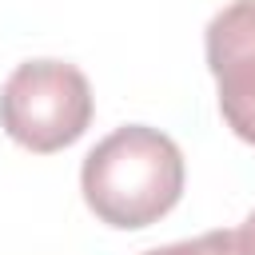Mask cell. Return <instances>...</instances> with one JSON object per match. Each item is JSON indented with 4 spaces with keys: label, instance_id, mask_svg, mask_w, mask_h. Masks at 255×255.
I'll return each mask as SVG.
<instances>
[{
    "label": "cell",
    "instance_id": "5b68a950",
    "mask_svg": "<svg viewBox=\"0 0 255 255\" xmlns=\"http://www.w3.org/2000/svg\"><path fill=\"white\" fill-rule=\"evenodd\" d=\"M243 227H247V231H251V235H255V211H251V215H247V219H243Z\"/></svg>",
    "mask_w": 255,
    "mask_h": 255
},
{
    "label": "cell",
    "instance_id": "7a4b0ae2",
    "mask_svg": "<svg viewBox=\"0 0 255 255\" xmlns=\"http://www.w3.org/2000/svg\"><path fill=\"white\" fill-rule=\"evenodd\" d=\"M92 112V84L68 60H24L0 88V128L36 155L76 143Z\"/></svg>",
    "mask_w": 255,
    "mask_h": 255
},
{
    "label": "cell",
    "instance_id": "3957f363",
    "mask_svg": "<svg viewBox=\"0 0 255 255\" xmlns=\"http://www.w3.org/2000/svg\"><path fill=\"white\" fill-rule=\"evenodd\" d=\"M223 124L255 147V0H231L203 32Z\"/></svg>",
    "mask_w": 255,
    "mask_h": 255
},
{
    "label": "cell",
    "instance_id": "277c9868",
    "mask_svg": "<svg viewBox=\"0 0 255 255\" xmlns=\"http://www.w3.org/2000/svg\"><path fill=\"white\" fill-rule=\"evenodd\" d=\"M143 255H255V235L247 227H223V231H207L167 247H151Z\"/></svg>",
    "mask_w": 255,
    "mask_h": 255
},
{
    "label": "cell",
    "instance_id": "6da1fadb",
    "mask_svg": "<svg viewBox=\"0 0 255 255\" xmlns=\"http://www.w3.org/2000/svg\"><path fill=\"white\" fill-rule=\"evenodd\" d=\"M183 151L175 139L147 124H124L104 135L80 167L88 211L120 231L159 223L183 195Z\"/></svg>",
    "mask_w": 255,
    "mask_h": 255
}]
</instances>
